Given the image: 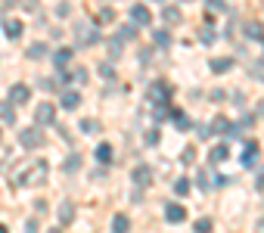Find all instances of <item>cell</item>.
<instances>
[{"label":"cell","instance_id":"6da1fadb","mask_svg":"<svg viewBox=\"0 0 264 233\" xmlns=\"http://www.w3.org/2000/svg\"><path fill=\"white\" fill-rule=\"evenodd\" d=\"M47 174H50V165H47V162H31V165L22 171V174H16L13 186H38V183L47 180Z\"/></svg>","mask_w":264,"mask_h":233},{"label":"cell","instance_id":"7a4b0ae2","mask_svg":"<svg viewBox=\"0 0 264 233\" xmlns=\"http://www.w3.org/2000/svg\"><path fill=\"white\" fill-rule=\"evenodd\" d=\"M171 84L168 81H153V84L146 87V100H149V106H162V103H168L171 100Z\"/></svg>","mask_w":264,"mask_h":233},{"label":"cell","instance_id":"3957f363","mask_svg":"<svg viewBox=\"0 0 264 233\" xmlns=\"http://www.w3.org/2000/svg\"><path fill=\"white\" fill-rule=\"evenodd\" d=\"M75 41H78V47H94V44L100 41L97 22H94V25H90V22H81V25L75 28Z\"/></svg>","mask_w":264,"mask_h":233},{"label":"cell","instance_id":"277c9868","mask_svg":"<svg viewBox=\"0 0 264 233\" xmlns=\"http://www.w3.org/2000/svg\"><path fill=\"white\" fill-rule=\"evenodd\" d=\"M19 143L25 146V149H38V146L44 143V131H41V124L22 127V131H19Z\"/></svg>","mask_w":264,"mask_h":233},{"label":"cell","instance_id":"5b68a950","mask_svg":"<svg viewBox=\"0 0 264 233\" xmlns=\"http://www.w3.org/2000/svg\"><path fill=\"white\" fill-rule=\"evenodd\" d=\"M131 22H134V25H143V28H149V25H153V13H149V6H143V3H134V6H131Z\"/></svg>","mask_w":264,"mask_h":233},{"label":"cell","instance_id":"8992f818","mask_svg":"<svg viewBox=\"0 0 264 233\" xmlns=\"http://www.w3.org/2000/svg\"><path fill=\"white\" fill-rule=\"evenodd\" d=\"M56 121V106H50V103H44V106L34 109V124H41V127H47Z\"/></svg>","mask_w":264,"mask_h":233},{"label":"cell","instance_id":"52a82bcc","mask_svg":"<svg viewBox=\"0 0 264 233\" xmlns=\"http://www.w3.org/2000/svg\"><path fill=\"white\" fill-rule=\"evenodd\" d=\"M28 100H31V87H25V84L9 87V103H13V106H25Z\"/></svg>","mask_w":264,"mask_h":233},{"label":"cell","instance_id":"ba28073f","mask_svg":"<svg viewBox=\"0 0 264 233\" xmlns=\"http://www.w3.org/2000/svg\"><path fill=\"white\" fill-rule=\"evenodd\" d=\"M165 221L168 224H183V221H187V208L177 205V202H168L165 205Z\"/></svg>","mask_w":264,"mask_h":233},{"label":"cell","instance_id":"9c48e42d","mask_svg":"<svg viewBox=\"0 0 264 233\" xmlns=\"http://www.w3.org/2000/svg\"><path fill=\"white\" fill-rule=\"evenodd\" d=\"M239 162H243V168H255V165H258V143H255V140H249V143H246Z\"/></svg>","mask_w":264,"mask_h":233},{"label":"cell","instance_id":"30bf717a","mask_svg":"<svg viewBox=\"0 0 264 233\" xmlns=\"http://www.w3.org/2000/svg\"><path fill=\"white\" fill-rule=\"evenodd\" d=\"M131 180H134L137 186H149V183H153V168H149V165H137V168L131 171Z\"/></svg>","mask_w":264,"mask_h":233},{"label":"cell","instance_id":"8fae6325","mask_svg":"<svg viewBox=\"0 0 264 233\" xmlns=\"http://www.w3.org/2000/svg\"><path fill=\"white\" fill-rule=\"evenodd\" d=\"M22 31H25V25H22L19 19H3V34H6L9 41H19Z\"/></svg>","mask_w":264,"mask_h":233},{"label":"cell","instance_id":"7c38bea8","mask_svg":"<svg viewBox=\"0 0 264 233\" xmlns=\"http://www.w3.org/2000/svg\"><path fill=\"white\" fill-rule=\"evenodd\" d=\"M227 159H230V146H227V143L211 146V153H209V162H211V165H221V162H227Z\"/></svg>","mask_w":264,"mask_h":233},{"label":"cell","instance_id":"4fadbf2b","mask_svg":"<svg viewBox=\"0 0 264 233\" xmlns=\"http://www.w3.org/2000/svg\"><path fill=\"white\" fill-rule=\"evenodd\" d=\"M59 100H62V109H68V112L81 106V93H78V90H62Z\"/></svg>","mask_w":264,"mask_h":233},{"label":"cell","instance_id":"5bb4252c","mask_svg":"<svg viewBox=\"0 0 264 233\" xmlns=\"http://www.w3.org/2000/svg\"><path fill=\"white\" fill-rule=\"evenodd\" d=\"M72 56H75V50H72V47H59V50L53 53V62H56V68H65L68 62H72Z\"/></svg>","mask_w":264,"mask_h":233},{"label":"cell","instance_id":"9a60e30c","mask_svg":"<svg viewBox=\"0 0 264 233\" xmlns=\"http://www.w3.org/2000/svg\"><path fill=\"white\" fill-rule=\"evenodd\" d=\"M47 53H50V47L44 44V41H38V44H31L28 50H25V56H28V59H44V56H47Z\"/></svg>","mask_w":264,"mask_h":233},{"label":"cell","instance_id":"2e32d148","mask_svg":"<svg viewBox=\"0 0 264 233\" xmlns=\"http://www.w3.org/2000/svg\"><path fill=\"white\" fill-rule=\"evenodd\" d=\"M94 159L100 162V165H109V162H112V146L109 143H100L97 153H94Z\"/></svg>","mask_w":264,"mask_h":233},{"label":"cell","instance_id":"e0dca14e","mask_svg":"<svg viewBox=\"0 0 264 233\" xmlns=\"http://www.w3.org/2000/svg\"><path fill=\"white\" fill-rule=\"evenodd\" d=\"M75 221V205L72 202H62L59 205V224H72Z\"/></svg>","mask_w":264,"mask_h":233},{"label":"cell","instance_id":"ac0fdd59","mask_svg":"<svg viewBox=\"0 0 264 233\" xmlns=\"http://www.w3.org/2000/svg\"><path fill=\"white\" fill-rule=\"evenodd\" d=\"M230 127H233V124L227 121L224 115H217V118H211V131H214V134H230Z\"/></svg>","mask_w":264,"mask_h":233},{"label":"cell","instance_id":"d6986e66","mask_svg":"<svg viewBox=\"0 0 264 233\" xmlns=\"http://www.w3.org/2000/svg\"><path fill=\"white\" fill-rule=\"evenodd\" d=\"M162 19L168 22V25H177L183 16H180V9H177V6H165V9H162Z\"/></svg>","mask_w":264,"mask_h":233},{"label":"cell","instance_id":"ffe728a7","mask_svg":"<svg viewBox=\"0 0 264 233\" xmlns=\"http://www.w3.org/2000/svg\"><path fill=\"white\" fill-rule=\"evenodd\" d=\"M112 230H118V233L131 230V218L128 215H115V218H112Z\"/></svg>","mask_w":264,"mask_h":233},{"label":"cell","instance_id":"44dd1931","mask_svg":"<svg viewBox=\"0 0 264 233\" xmlns=\"http://www.w3.org/2000/svg\"><path fill=\"white\" fill-rule=\"evenodd\" d=\"M214 180H217V177H211V174L205 171V168H202V171L196 174V186H199V190H209V186H211Z\"/></svg>","mask_w":264,"mask_h":233},{"label":"cell","instance_id":"7402d4cb","mask_svg":"<svg viewBox=\"0 0 264 233\" xmlns=\"http://www.w3.org/2000/svg\"><path fill=\"white\" fill-rule=\"evenodd\" d=\"M153 41H156V47H162V50H168V47H171V34L158 28V31H153Z\"/></svg>","mask_w":264,"mask_h":233},{"label":"cell","instance_id":"603a6c76","mask_svg":"<svg viewBox=\"0 0 264 233\" xmlns=\"http://www.w3.org/2000/svg\"><path fill=\"white\" fill-rule=\"evenodd\" d=\"M246 38H252V41H261V38H264V28L258 25V22H249V25H246Z\"/></svg>","mask_w":264,"mask_h":233},{"label":"cell","instance_id":"cb8c5ba5","mask_svg":"<svg viewBox=\"0 0 264 233\" xmlns=\"http://www.w3.org/2000/svg\"><path fill=\"white\" fill-rule=\"evenodd\" d=\"M249 75L255 78V81H264V59H258V62H252V65H249Z\"/></svg>","mask_w":264,"mask_h":233},{"label":"cell","instance_id":"d4e9b609","mask_svg":"<svg viewBox=\"0 0 264 233\" xmlns=\"http://www.w3.org/2000/svg\"><path fill=\"white\" fill-rule=\"evenodd\" d=\"M0 118H3V121H13L16 118V112H13V103H0Z\"/></svg>","mask_w":264,"mask_h":233},{"label":"cell","instance_id":"484cf974","mask_svg":"<svg viewBox=\"0 0 264 233\" xmlns=\"http://www.w3.org/2000/svg\"><path fill=\"white\" fill-rule=\"evenodd\" d=\"M41 90H44V93L59 90V81H56V78H41Z\"/></svg>","mask_w":264,"mask_h":233},{"label":"cell","instance_id":"4316f807","mask_svg":"<svg viewBox=\"0 0 264 233\" xmlns=\"http://www.w3.org/2000/svg\"><path fill=\"white\" fill-rule=\"evenodd\" d=\"M171 118H174V124L180 127V131H187V127H190V118H187L180 109H174V115H171Z\"/></svg>","mask_w":264,"mask_h":233},{"label":"cell","instance_id":"83f0119b","mask_svg":"<svg viewBox=\"0 0 264 233\" xmlns=\"http://www.w3.org/2000/svg\"><path fill=\"white\" fill-rule=\"evenodd\" d=\"M233 68V59H211V72H227Z\"/></svg>","mask_w":264,"mask_h":233},{"label":"cell","instance_id":"f1b7e54d","mask_svg":"<svg viewBox=\"0 0 264 233\" xmlns=\"http://www.w3.org/2000/svg\"><path fill=\"white\" fill-rule=\"evenodd\" d=\"M81 131H84V134H100V121L84 118V121H81Z\"/></svg>","mask_w":264,"mask_h":233},{"label":"cell","instance_id":"f546056e","mask_svg":"<svg viewBox=\"0 0 264 233\" xmlns=\"http://www.w3.org/2000/svg\"><path fill=\"white\" fill-rule=\"evenodd\" d=\"M72 81L75 84H87V68H81V65L72 68Z\"/></svg>","mask_w":264,"mask_h":233},{"label":"cell","instance_id":"4dcf8cb0","mask_svg":"<svg viewBox=\"0 0 264 233\" xmlns=\"http://www.w3.org/2000/svg\"><path fill=\"white\" fill-rule=\"evenodd\" d=\"M193 230H196V233H209L211 230V218H199L196 224H193Z\"/></svg>","mask_w":264,"mask_h":233},{"label":"cell","instance_id":"1f68e13d","mask_svg":"<svg viewBox=\"0 0 264 233\" xmlns=\"http://www.w3.org/2000/svg\"><path fill=\"white\" fill-rule=\"evenodd\" d=\"M174 193H177V196H187V193H190V180H187V177H177Z\"/></svg>","mask_w":264,"mask_h":233},{"label":"cell","instance_id":"d6a6232c","mask_svg":"<svg viewBox=\"0 0 264 233\" xmlns=\"http://www.w3.org/2000/svg\"><path fill=\"white\" fill-rule=\"evenodd\" d=\"M118 31H121V41H134L137 38V25H121Z\"/></svg>","mask_w":264,"mask_h":233},{"label":"cell","instance_id":"836d02e7","mask_svg":"<svg viewBox=\"0 0 264 233\" xmlns=\"http://www.w3.org/2000/svg\"><path fill=\"white\" fill-rule=\"evenodd\" d=\"M65 171H78L81 168V156H72V159H65V165H62Z\"/></svg>","mask_w":264,"mask_h":233},{"label":"cell","instance_id":"e575fe53","mask_svg":"<svg viewBox=\"0 0 264 233\" xmlns=\"http://www.w3.org/2000/svg\"><path fill=\"white\" fill-rule=\"evenodd\" d=\"M205 3H209V13H224V0H205Z\"/></svg>","mask_w":264,"mask_h":233},{"label":"cell","instance_id":"d590c367","mask_svg":"<svg viewBox=\"0 0 264 233\" xmlns=\"http://www.w3.org/2000/svg\"><path fill=\"white\" fill-rule=\"evenodd\" d=\"M109 56H112V59L121 56V41H109Z\"/></svg>","mask_w":264,"mask_h":233},{"label":"cell","instance_id":"8d00e7d4","mask_svg":"<svg viewBox=\"0 0 264 233\" xmlns=\"http://www.w3.org/2000/svg\"><path fill=\"white\" fill-rule=\"evenodd\" d=\"M115 19V13L112 9H100V16H97V25H103V22H112Z\"/></svg>","mask_w":264,"mask_h":233},{"label":"cell","instance_id":"74e56055","mask_svg":"<svg viewBox=\"0 0 264 233\" xmlns=\"http://www.w3.org/2000/svg\"><path fill=\"white\" fill-rule=\"evenodd\" d=\"M193 159H196V149H193V146H187V149H183V156H180V162H183V165H190Z\"/></svg>","mask_w":264,"mask_h":233},{"label":"cell","instance_id":"f35d334b","mask_svg":"<svg viewBox=\"0 0 264 233\" xmlns=\"http://www.w3.org/2000/svg\"><path fill=\"white\" fill-rule=\"evenodd\" d=\"M158 140H162V134H158V131H146V146H156Z\"/></svg>","mask_w":264,"mask_h":233},{"label":"cell","instance_id":"ab89813d","mask_svg":"<svg viewBox=\"0 0 264 233\" xmlns=\"http://www.w3.org/2000/svg\"><path fill=\"white\" fill-rule=\"evenodd\" d=\"M196 131H199V140H209V137L214 134V131H211V124H199Z\"/></svg>","mask_w":264,"mask_h":233},{"label":"cell","instance_id":"60d3db41","mask_svg":"<svg viewBox=\"0 0 264 233\" xmlns=\"http://www.w3.org/2000/svg\"><path fill=\"white\" fill-rule=\"evenodd\" d=\"M199 38H202V44H211V41H214V34H211V28H202Z\"/></svg>","mask_w":264,"mask_h":233},{"label":"cell","instance_id":"b9f144b4","mask_svg":"<svg viewBox=\"0 0 264 233\" xmlns=\"http://www.w3.org/2000/svg\"><path fill=\"white\" fill-rule=\"evenodd\" d=\"M56 16L65 19V16H68V3H56Z\"/></svg>","mask_w":264,"mask_h":233},{"label":"cell","instance_id":"7bdbcfd3","mask_svg":"<svg viewBox=\"0 0 264 233\" xmlns=\"http://www.w3.org/2000/svg\"><path fill=\"white\" fill-rule=\"evenodd\" d=\"M100 75H103V78H112L115 72H112V65H100Z\"/></svg>","mask_w":264,"mask_h":233},{"label":"cell","instance_id":"ee69618b","mask_svg":"<svg viewBox=\"0 0 264 233\" xmlns=\"http://www.w3.org/2000/svg\"><path fill=\"white\" fill-rule=\"evenodd\" d=\"M149 59H153V50H140V62H143V65H146V62H149Z\"/></svg>","mask_w":264,"mask_h":233},{"label":"cell","instance_id":"f6af8a7d","mask_svg":"<svg viewBox=\"0 0 264 233\" xmlns=\"http://www.w3.org/2000/svg\"><path fill=\"white\" fill-rule=\"evenodd\" d=\"M252 121H255V118H252V115H243V118H239V121H236V124H239V127H249V124H252Z\"/></svg>","mask_w":264,"mask_h":233},{"label":"cell","instance_id":"bcb514c9","mask_svg":"<svg viewBox=\"0 0 264 233\" xmlns=\"http://www.w3.org/2000/svg\"><path fill=\"white\" fill-rule=\"evenodd\" d=\"M255 186H258V190L264 193V171H258V180H255Z\"/></svg>","mask_w":264,"mask_h":233},{"label":"cell","instance_id":"7dc6e473","mask_svg":"<svg viewBox=\"0 0 264 233\" xmlns=\"http://www.w3.org/2000/svg\"><path fill=\"white\" fill-rule=\"evenodd\" d=\"M25 9H28V13H34V9H38V0H25Z\"/></svg>","mask_w":264,"mask_h":233},{"label":"cell","instance_id":"c3c4849f","mask_svg":"<svg viewBox=\"0 0 264 233\" xmlns=\"http://www.w3.org/2000/svg\"><path fill=\"white\" fill-rule=\"evenodd\" d=\"M258 115H261V118H264V100L258 103Z\"/></svg>","mask_w":264,"mask_h":233},{"label":"cell","instance_id":"681fc988","mask_svg":"<svg viewBox=\"0 0 264 233\" xmlns=\"http://www.w3.org/2000/svg\"><path fill=\"white\" fill-rule=\"evenodd\" d=\"M261 44H264V38H261Z\"/></svg>","mask_w":264,"mask_h":233},{"label":"cell","instance_id":"f907efd6","mask_svg":"<svg viewBox=\"0 0 264 233\" xmlns=\"http://www.w3.org/2000/svg\"><path fill=\"white\" fill-rule=\"evenodd\" d=\"M183 3H187V0H183Z\"/></svg>","mask_w":264,"mask_h":233}]
</instances>
